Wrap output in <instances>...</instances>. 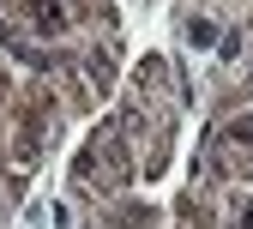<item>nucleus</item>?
Returning <instances> with one entry per match:
<instances>
[{"instance_id": "f257e3e1", "label": "nucleus", "mask_w": 253, "mask_h": 229, "mask_svg": "<svg viewBox=\"0 0 253 229\" xmlns=\"http://www.w3.org/2000/svg\"><path fill=\"white\" fill-rule=\"evenodd\" d=\"M37 24H42V30H60V24H67V12H60V6H37Z\"/></svg>"}]
</instances>
